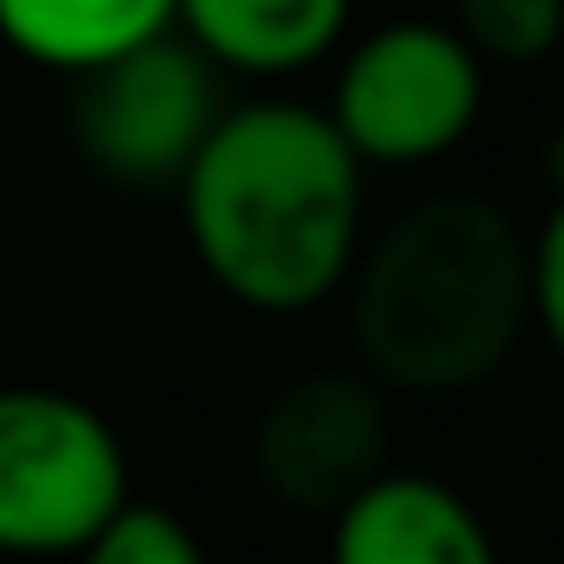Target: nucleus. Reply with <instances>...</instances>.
Segmentation results:
<instances>
[{"mask_svg": "<svg viewBox=\"0 0 564 564\" xmlns=\"http://www.w3.org/2000/svg\"><path fill=\"white\" fill-rule=\"evenodd\" d=\"M80 564H206V551H199V538H193L186 518H173L166 505L127 498L94 531V544L80 551Z\"/></svg>", "mask_w": 564, "mask_h": 564, "instance_id": "9b49d317", "label": "nucleus"}, {"mask_svg": "<svg viewBox=\"0 0 564 564\" xmlns=\"http://www.w3.org/2000/svg\"><path fill=\"white\" fill-rule=\"evenodd\" d=\"M531 326L564 359V193L551 199V213L531 239Z\"/></svg>", "mask_w": 564, "mask_h": 564, "instance_id": "f8f14e48", "label": "nucleus"}, {"mask_svg": "<svg viewBox=\"0 0 564 564\" xmlns=\"http://www.w3.org/2000/svg\"><path fill=\"white\" fill-rule=\"evenodd\" d=\"M458 41L478 61H544L564 41V0H458Z\"/></svg>", "mask_w": 564, "mask_h": 564, "instance_id": "9d476101", "label": "nucleus"}, {"mask_svg": "<svg viewBox=\"0 0 564 564\" xmlns=\"http://www.w3.org/2000/svg\"><path fill=\"white\" fill-rule=\"evenodd\" d=\"M352 0H180L173 34L232 74H300L339 47Z\"/></svg>", "mask_w": 564, "mask_h": 564, "instance_id": "6e6552de", "label": "nucleus"}, {"mask_svg": "<svg viewBox=\"0 0 564 564\" xmlns=\"http://www.w3.org/2000/svg\"><path fill=\"white\" fill-rule=\"evenodd\" d=\"M219 127V67L199 61L180 34H160L67 94V140L74 153L127 193H160L186 180L206 133Z\"/></svg>", "mask_w": 564, "mask_h": 564, "instance_id": "20e7f679", "label": "nucleus"}, {"mask_svg": "<svg viewBox=\"0 0 564 564\" xmlns=\"http://www.w3.org/2000/svg\"><path fill=\"white\" fill-rule=\"evenodd\" d=\"M346 306L379 392H471L531 326V239L485 193H432L359 246Z\"/></svg>", "mask_w": 564, "mask_h": 564, "instance_id": "f03ea898", "label": "nucleus"}, {"mask_svg": "<svg viewBox=\"0 0 564 564\" xmlns=\"http://www.w3.org/2000/svg\"><path fill=\"white\" fill-rule=\"evenodd\" d=\"M333 564H498V544L445 478L386 471L333 518Z\"/></svg>", "mask_w": 564, "mask_h": 564, "instance_id": "0eeeda50", "label": "nucleus"}, {"mask_svg": "<svg viewBox=\"0 0 564 564\" xmlns=\"http://www.w3.org/2000/svg\"><path fill=\"white\" fill-rule=\"evenodd\" d=\"M180 213L206 279L252 313L333 300L366 226V166L319 107L252 100L219 113L180 180Z\"/></svg>", "mask_w": 564, "mask_h": 564, "instance_id": "f257e3e1", "label": "nucleus"}, {"mask_svg": "<svg viewBox=\"0 0 564 564\" xmlns=\"http://www.w3.org/2000/svg\"><path fill=\"white\" fill-rule=\"evenodd\" d=\"M120 505L127 452L87 399L0 386V557H80Z\"/></svg>", "mask_w": 564, "mask_h": 564, "instance_id": "7ed1b4c3", "label": "nucleus"}, {"mask_svg": "<svg viewBox=\"0 0 564 564\" xmlns=\"http://www.w3.org/2000/svg\"><path fill=\"white\" fill-rule=\"evenodd\" d=\"M252 471L286 511L339 518L392 471V405L366 372H306L252 425Z\"/></svg>", "mask_w": 564, "mask_h": 564, "instance_id": "423d86ee", "label": "nucleus"}, {"mask_svg": "<svg viewBox=\"0 0 564 564\" xmlns=\"http://www.w3.org/2000/svg\"><path fill=\"white\" fill-rule=\"evenodd\" d=\"M180 0H0V41L47 74H94L160 34H173Z\"/></svg>", "mask_w": 564, "mask_h": 564, "instance_id": "1a4fd4ad", "label": "nucleus"}, {"mask_svg": "<svg viewBox=\"0 0 564 564\" xmlns=\"http://www.w3.org/2000/svg\"><path fill=\"white\" fill-rule=\"evenodd\" d=\"M485 107V67L452 28L399 21L366 34L333 87V133L359 166H425L452 153Z\"/></svg>", "mask_w": 564, "mask_h": 564, "instance_id": "39448f33", "label": "nucleus"}, {"mask_svg": "<svg viewBox=\"0 0 564 564\" xmlns=\"http://www.w3.org/2000/svg\"><path fill=\"white\" fill-rule=\"evenodd\" d=\"M544 173H551V193H564V127H557L551 147H544Z\"/></svg>", "mask_w": 564, "mask_h": 564, "instance_id": "ddd939ff", "label": "nucleus"}]
</instances>
